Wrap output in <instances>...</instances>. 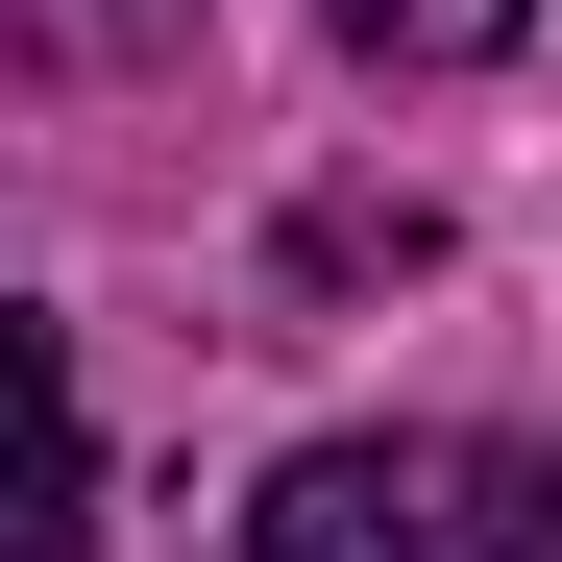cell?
Here are the masks:
<instances>
[{"label":"cell","mask_w":562,"mask_h":562,"mask_svg":"<svg viewBox=\"0 0 562 562\" xmlns=\"http://www.w3.org/2000/svg\"><path fill=\"white\" fill-rule=\"evenodd\" d=\"M245 562H562V440H294Z\"/></svg>","instance_id":"6da1fadb"},{"label":"cell","mask_w":562,"mask_h":562,"mask_svg":"<svg viewBox=\"0 0 562 562\" xmlns=\"http://www.w3.org/2000/svg\"><path fill=\"white\" fill-rule=\"evenodd\" d=\"M318 25H342L367 74H490V49L538 25V0H318Z\"/></svg>","instance_id":"7a4b0ae2"},{"label":"cell","mask_w":562,"mask_h":562,"mask_svg":"<svg viewBox=\"0 0 562 562\" xmlns=\"http://www.w3.org/2000/svg\"><path fill=\"white\" fill-rule=\"evenodd\" d=\"M294 269H440V221H416V196H318V221H294Z\"/></svg>","instance_id":"3957f363"}]
</instances>
